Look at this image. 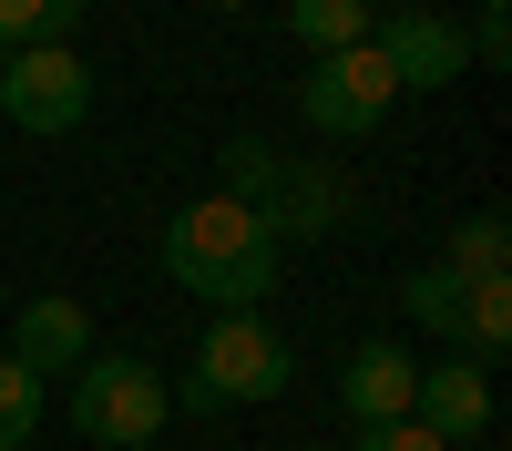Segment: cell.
Returning <instances> with one entry per match:
<instances>
[{"mask_svg":"<svg viewBox=\"0 0 512 451\" xmlns=\"http://www.w3.org/2000/svg\"><path fill=\"white\" fill-rule=\"evenodd\" d=\"M297 113H308L328 144H359V134H379V123L400 113V82H390V62H379L369 41H349V52H318V62H308Z\"/></svg>","mask_w":512,"mask_h":451,"instance_id":"cell-5","label":"cell"},{"mask_svg":"<svg viewBox=\"0 0 512 451\" xmlns=\"http://www.w3.org/2000/svg\"><path fill=\"white\" fill-rule=\"evenodd\" d=\"M410 421L431 431L441 451H461V441H482L492 431V369L482 359H420V390H410Z\"/></svg>","mask_w":512,"mask_h":451,"instance_id":"cell-7","label":"cell"},{"mask_svg":"<svg viewBox=\"0 0 512 451\" xmlns=\"http://www.w3.org/2000/svg\"><path fill=\"white\" fill-rule=\"evenodd\" d=\"M0 62H11V52H0Z\"/></svg>","mask_w":512,"mask_h":451,"instance_id":"cell-22","label":"cell"},{"mask_svg":"<svg viewBox=\"0 0 512 451\" xmlns=\"http://www.w3.org/2000/svg\"><path fill=\"white\" fill-rule=\"evenodd\" d=\"M451 349H461V359H482V369L512 349V277L461 287V328H451Z\"/></svg>","mask_w":512,"mask_h":451,"instance_id":"cell-12","label":"cell"},{"mask_svg":"<svg viewBox=\"0 0 512 451\" xmlns=\"http://www.w3.org/2000/svg\"><path fill=\"white\" fill-rule=\"evenodd\" d=\"M0 113H11L21 134H41V144L82 134V123H93V62H82L72 41H31V52L0 62Z\"/></svg>","mask_w":512,"mask_h":451,"instance_id":"cell-4","label":"cell"},{"mask_svg":"<svg viewBox=\"0 0 512 451\" xmlns=\"http://www.w3.org/2000/svg\"><path fill=\"white\" fill-rule=\"evenodd\" d=\"M461 451H502V441H461Z\"/></svg>","mask_w":512,"mask_h":451,"instance_id":"cell-20","label":"cell"},{"mask_svg":"<svg viewBox=\"0 0 512 451\" xmlns=\"http://www.w3.org/2000/svg\"><path fill=\"white\" fill-rule=\"evenodd\" d=\"M349 451H441V441L420 431V421H379V431H359Z\"/></svg>","mask_w":512,"mask_h":451,"instance_id":"cell-19","label":"cell"},{"mask_svg":"<svg viewBox=\"0 0 512 451\" xmlns=\"http://www.w3.org/2000/svg\"><path fill=\"white\" fill-rule=\"evenodd\" d=\"M461 52H472L482 72H502V62H512V0H482L472 31H461Z\"/></svg>","mask_w":512,"mask_h":451,"instance_id":"cell-18","label":"cell"},{"mask_svg":"<svg viewBox=\"0 0 512 451\" xmlns=\"http://www.w3.org/2000/svg\"><path fill=\"white\" fill-rule=\"evenodd\" d=\"M461 287H482V277H512V216L502 205H472V216L451 226V257H441Z\"/></svg>","mask_w":512,"mask_h":451,"instance_id":"cell-11","label":"cell"},{"mask_svg":"<svg viewBox=\"0 0 512 451\" xmlns=\"http://www.w3.org/2000/svg\"><path fill=\"white\" fill-rule=\"evenodd\" d=\"M164 421H175V390H164L154 359H82L72 369V431L103 441V451H134V441H164Z\"/></svg>","mask_w":512,"mask_h":451,"instance_id":"cell-3","label":"cell"},{"mask_svg":"<svg viewBox=\"0 0 512 451\" xmlns=\"http://www.w3.org/2000/svg\"><path fill=\"white\" fill-rule=\"evenodd\" d=\"M11 359L31 369V380H52V369H82V359H93V308L62 298V287L21 298V318H11Z\"/></svg>","mask_w":512,"mask_h":451,"instance_id":"cell-10","label":"cell"},{"mask_svg":"<svg viewBox=\"0 0 512 451\" xmlns=\"http://www.w3.org/2000/svg\"><path fill=\"white\" fill-rule=\"evenodd\" d=\"M410 390H420V359H410L400 339H359L349 359H338V410H349L359 431L410 421Z\"/></svg>","mask_w":512,"mask_h":451,"instance_id":"cell-9","label":"cell"},{"mask_svg":"<svg viewBox=\"0 0 512 451\" xmlns=\"http://www.w3.org/2000/svg\"><path fill=\"white\" fill-rule=\"evenodd\" d=\"M369 52L390 62L400 93H451V82L472 72V52H461V21H441V11H379V21H369Z\"/></svg>","mask_w":512,"mask_h":451,"instance_id":"cell-6","label":"cell"},{"mask_svg":"<svg viewBox=\"0 0 512 451\" xmlns=\"http://www.w3.org/2000/svg\"><path fill=\"white\" fill-rule=\"evenodd\" d=\"M164 277H175L185 298H205L216 318H226V308H267L277 277H287V246L267 236L256 205H236V195L205 185L195 205L164 216Z\"/></svg>","mask_w":512,"mask_h":451,"instance_id":"cell-1","label":"cell"},{"mask_svg":"<svg viewBox=\"0 0 512 451\" xmlns=\"http://www.w3.org/2000/svg\"><path fill=\"white\" fill-rule=\"evenodd\" d=\"M277 175H287V154H277L267 134H226V154H216V195L267 205V195H277Z\"/></svg>","mask_w":512,"mask_h":451,"instance_id":"cell-13","label":"cell"},{"mask_svg":"<svg viewBox=\"0 0 512 451\" xmlns=\"http://www.w3.org/2000/svg\"><path fill=\"white\" fill-rule=\"evenodd\" d=\"M297 380V349H287V328L267 308H226V318H205V349L185 380H164L175 390V410H256V400H287Z\"/></svg>","mask_w":512,"mask_h":451,"instance_id":"cell-2","label":"cell"},{"mask_svg":"<svg viewBox=\"0 0 512 451\" xmlns=\"http://www.w3.org/2000/svg\"><path fill=\"white\" fill-rule=\"evenodd\" d=\"M41 441V380L21 359H0V451H31Z\"/></svg>","mask_w":512,"mask_h":451,"instance_id":"cell-17","label":"cell"},{"mask_svg":"<svg viewBox=\"0 0 512 451\" xmlns=\"http://www.w3.org/2000/svg\"><path fill=\"white\" fill-rule=\"evenodd\" d=\"M134 451H164V441H134Z\"/></svg>","mask_w":512,"mask_h":451,"instance_id":"cell-21","label":"cell"},{"mask_svg":"<svg viewBox=\"0 0 512 451\" xmlns=\"http://www.w3.org/2000/svg\"><path fill=\"white\" fill-rule=\"evenodd\" d=\"M93 0H0V52H31V41H62Z\"/></svg>","mask_w":512,"mask_h":451,"instance_id":"cell-16","label":"cell"},{"mask_svg":"<svg viewBox=\"0 0 512 451\" xmlns=\"http://www.w3.org/2000/svg\"><path fill=\"white\" fill-rule=\"evenodd\" d=\"M369 21H379L369 0H287V31L308 41V62H318V52H349V41H369Z\"/></svg>","mask_w":512,"mask_h":451,"instance_id":"cell-14","label":"cell"},{"mask_svg":"<svg viewBox=\"0 0 512 451\" xmlns=\"http://www.w3.org/2000/svg\"><path fill=\"white\" fill-rule=\"evenodd\" d=\"M400 308H410V328L451 339V328H461V277H451V267H410V277H400Z\"/></svg>","mask_w":512,"mask_h":451,"instance_id":"cell-15","label":"cell"},{"mask_svg":"<svg viewBox=\"0 0 512 451\" xmlns=\"http://www.w3.org/2000/svg\"><path fill=\"white\" fill-rule=\"evenodd\" d=\"M256 216H267V236H277V246H297V236H338V226L359 216V185L338 175V164H287L277 195L256 205Z\"/></svg>","mask_w":512,"mask_h":451,"instance_id":"cell-8","label":"cell"}]
</instances>
